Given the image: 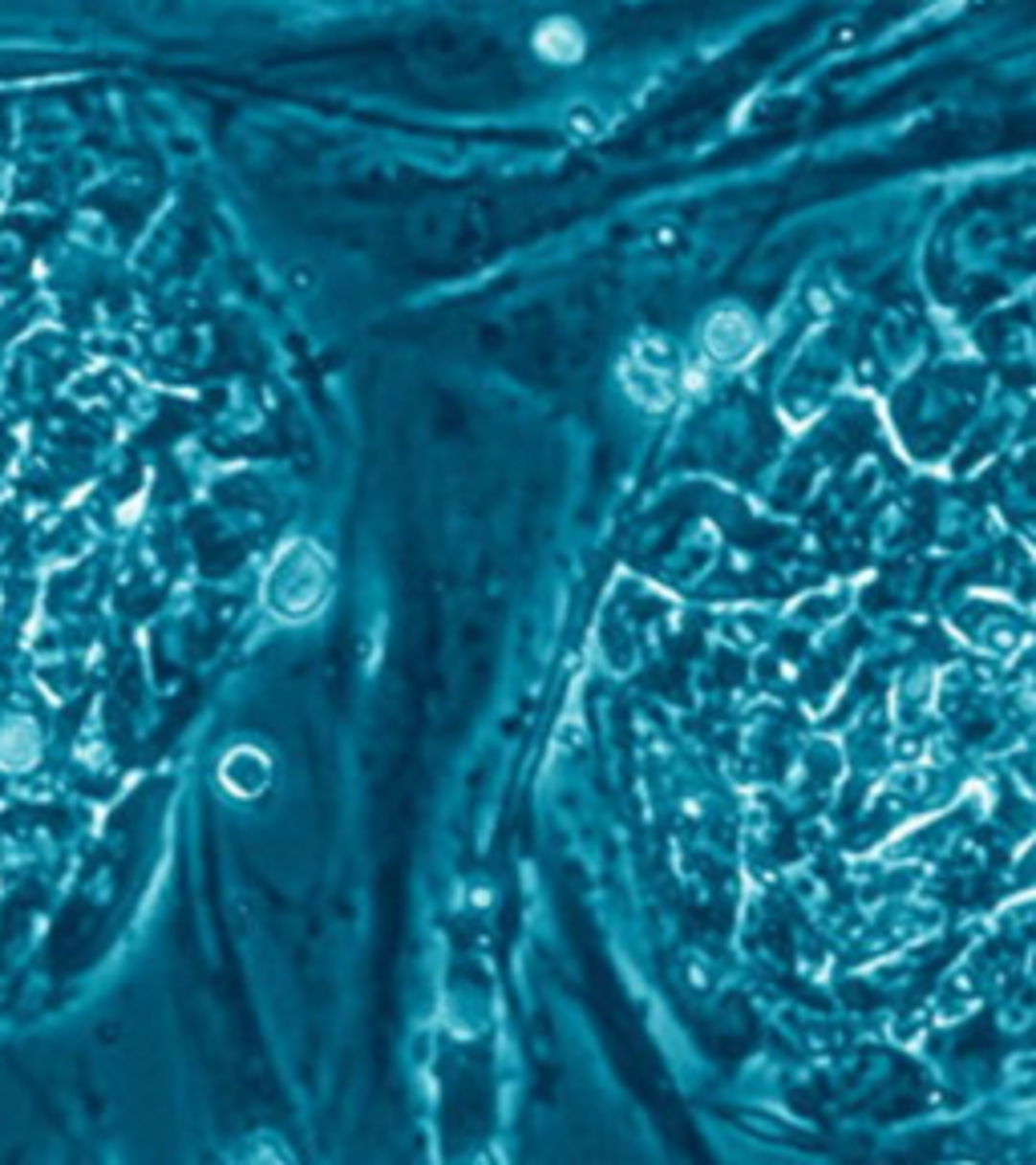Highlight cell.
I'll return each instance as SVG.
<instances>
[{
	"mask_svg": "<svg viewBox=\"0 0 1036 1165\" xmlns=\"http://www.w3.org/2000/svg\"><path fill=\"white\" fill-rule=\"evenodd\" d=\"M708 349H713L721 360H737L745 349H749V320L737 312H725L717 320H708Z\"/></svg>",
	"mask_w": 1036,
	"mask_h": 1165,
	"instance_id": "obj_4",
	"label": "cell"
},
{
	"mask_svg": "<svg viewBox=\"0 0 1036 1165\" xmlns=\"http://www.w3.org/2000/svg\"><path fill=\"white\" fill-rule=\"evenodd\" d=\"M624 377H628V393L640 397L644 405H652V409L668 405V373H664V360L660 356H640V353H635L624 364Z\"/></svg>",
	"mask_w": 1036,
	"mask_h": 1165,
	"instance_id": "obj_3",
	"label": "cell"
},
{
	"mask_svg": "<svg viewBox=\"0 0 1036 1165\" xmlns=\"http://www.w3.org/2000/svg\"><path fill=\"white\" fill-rule=\"evenodd\" d=\"M329 579H333V567H329V559L320 555L316 542H288L280 551V559L267 567L264 604L276 619L300 624V619H312L324 607V599H329Z\"/></svg>",
	"mask_w": 1036,
	"mask_h": 1165,
	"instance_id": "obj_1",
	"label": "cell"
},
{
	"mask_svg": "<svg viewBox=\"0 0 1036 1165\" xmlns=\"http://www.w3.org/2000/svg\"><path fill=\"white\" fill-rule=\"evenodd\" d=\"M535 53L551 65H571L584 57V29L567 16H551L535 29Z\"/></svg>",
	"mask_w": 1036,
	"mask_h": 1165,
	"instance_id": "obj_2",
	"label": "cell"
},
{
	"mask_svg": "<svg viewBox=\"0 0 1036 1165\" xmlns=\"http://www.w3.org/2000/svg\"><path fill=\"white\" fill-rule=\"evenodd\" d=\"M33 761H37V724L12 720L5 733H0V765L25 769V765H33Z\"/></svg>",
	"mask_w": 1036,
	"mask_h": 1165,
	"instance_id": "obj_5",
	"label": "cell"
}]
</instances>
